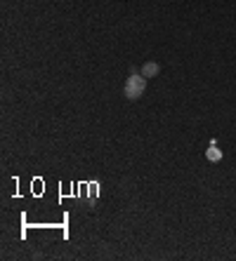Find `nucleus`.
Segmentation results:
<instances>
[{"label": "nucleus", "instance_id": "nucleus-2", "mask_svg": "<svg viewBox=\"0 0 236 261\" xmlns=\"http://www.w3.org/2000/svg\"><path fill=\"white\" fill-rule=\"evenodd\" d=\"M160 73V66L156 64V61H146V64L142 66V75L144 78H154V75Z\"/></svg>", "mask_w": 236, "mask_h": 261}, {"label": "nucleus", "instance_id": "nucleus-3", "mask_svg": "<svg viewBox=\"0 0 236 261\" xmlns=\"http://www.w3.org/2000/svg\"><path fill=\"white\" fill-rule=\"evenodd\" d=\"M206 158H208L210 163H218V160H222V151H220L215 144H210V148L206 151Z\"/></svg>", "mask_w": 236, "mask_h": 261}, {"label": "nucleus", "instance_id": "nucleus-1", "mask_svg": "<svg viewBox=\"0 0 236 261\" xmlns=\"http://www.w3.org/2000/svg\"><path fill=\"white\" fill-rule=\"evenodd\" d=\"M144 90H146V78H144L142 73H137V71H132V75H128L126 80V97L128 99H140L144 94Z\"/></svg>", "mask_w": 236, "mask_h": 261}]
</instances>
